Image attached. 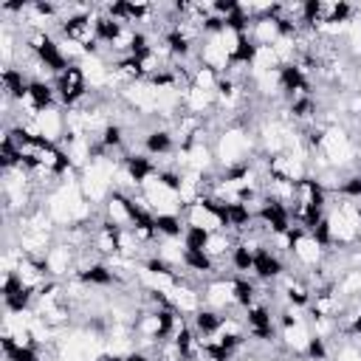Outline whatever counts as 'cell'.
I'll return each instance as SVG.
<instances>
[{
    "label": "cell",
    "mask_w": 361,
    "mask_h": 361,
    "mask_svg": "<svg viewBox=\"0 0 361 361\" xmlns=\"http://www.w3.org/2000/svg\"><path fill=\"white\" fill-rule=\"evenodd\" d=\"M285 274H288L285 259H282L276 251H271L268 245L254 254V276H257L259 282H271V285H274V282H279Z\"/></svg>",
    "instance_id": "obj_5"
},
{
    "label": "cell",
    "mask_w": 361,
    "mask_h": 361,
    "mask_svg": "<svg viewBox=\"0 0 361 361\" xmlns=\"http://www.w3.org/2000/svg\"><path fill=\"white\" fill-rule=\"evenodd\" d=\"M220 76H223V73H217L214 68L195 62V65H192V85H189V87H197V90H212V93H214V87H217Z\"/></svg>",
    "instance_id": "obj_12"
},
{
    "label": "cell",
    "mask_w": 361,
    "mask_h": 361,
    "mask_svg": "<svg viewBox=\"0 0 361 361\" xmlns=\"http://www.w3.org/2000/svg\"><path fill=\"white\" fill-rule=\"evenodd\" d=\"M228 268L234 271V276L254 274V251H248L243 243H234L231 257H228Z\"/></svg>",
    "instance_id": "obj_11"
},
{
    "label": "cell",
    "mask_w": 361,
    "mask_h": 361,
    "mask_svg": "<svg viewBox=\"0 0 361 361\" xmlns=\"http://www.w3.org/2000/svg\"><path fill=\"white\" fill-rule=\"evenodd\" d=\"M209 234H212V231H206V228L186 226V231H183L180 243H183V248H186V251H203V248H206V243H209Z\"/></svg>",
    "instance_id": "obj_13"
},
{
    "label": "cell",
    "mask_w": 361,
    "mask_h": 361,
    "mask_svg": "<svg viewBox=\"0 0 361 361\" xmlns=\"http://www.w3.org/2000/svg\"><path fill=\"white\" fill-rule=\"evenodd\" d=\"M76 279H82V282H85V285H90V288H110V285H116V282H118L116 271H113L104 259H99V262H93V265L82 268V271L76 274Z\"/></svg>",
    "instance_id": "obj_8"
},
{
    "label": "cell",
    "mask_w": 361,
    "mask_h": 361,
    "mask_svg": "<svg viewBox=\"0 0 361 361\" xmlns=\"http://www.w3.org/2000/svg\"><path fill=\"white\" fill-rule=\"evenodd\" d=\"M248 37L254 39L257 48H274L276 39L282 37V31H279V20H274V17H257V20H251Z\"/></svg>",
    "instance_id": "obj_6"
},
{
    "label": "cell",
    "mask_w": 361,
    "mask_h": 361,
    "mask_svg": "<svg viewBox=\"0 0 361 361\" xmlns=\"http://www.w3.org/2000/svg\"><path fill=\"white\" fill-rule=\"evenodd\" d=\"M189 324H192V330L197 333V338L206 341V338H212V336L220 330L223 313H220V310H212V307H200V310L189 319Z\"/></svg>",
    "instance_id": "obj_9"
},
{
    "label": "cell",
    "mask_w": 361,
    "mask_h": 361,
    "mask_svg": "<svg viewBox=\"0 0 361 361\" xmlns=\"http://www.w3.org/2000/svg\"><path fill=\"white\" fill-rule=\"evenodd\" d=\"M180 214H183V223H186V226L206 228V231H217V228H223V223L217 220V214H214V212H209V209L200 203V197H197L195 203H189Z\"/></svg>",
    "instance_id": "obj_7"
},
{
    "label": "cell",
    "mask_w": 361,
    "mask_h": 361,
    "mask_svg": "<svg viewBox=\"0 0 361 361\" xmlns=\"http://www.w3.org/2000/svg\"><path fill=\"white\" fill-rule=\"evenodd\" d=\"M302 358H307V361H330V347H327V338L313 336V338L307 341V350H305V355H302Z\"/></svg>",
    "instance_id": "obj_14"
},
{
    "label": "cell",
    "mask_w": 361,
    "mask_h": 361,
    "mask_svg": "<svg viewBox=\"0 0 361 361\" xmlns=\"http://www.w3.org/2000/svg\"><path fill=\"white\" fill-rule=\"evenodd\" d=\"M155 231L158 240H180L186 231L183 214H155Z\"/></svg>",
    "instance_id": "obj_10"
},
{
    "label": "cell",
    "mask_w": 361,
    "mask_h": 361,
    "mask_svg": "<svg viewBox=\"0 0 361 361\" xmlns=\"http://www.w3.org/2000/svg\"><path fill=\"white\" fill-rule=\"evenodd\" d=\"M54 87H56V99H59V104H62L65 110L79 107V104L87 102V96H90V85H87L85 71H82L79 62H76V65H68V68L54 79Z\"/></svg>",
    "instance_id": "obj_1"
},
{
    "label": "cell",
    "mask_w": 361,
    "mask_h": 361,
    "mask_svg": "<svg viewBox=\"0 0 361 361\" xmlns=\"http://www.w3.org/2000/svg\"><path fill=\"white\" fill-rule=\"evenodd\" d=\"M203 307H212V310H220V313H228L234 310V276H212L206 285H203Z\"/></svg>",
    "instance_id": "obj_3"
},
{
    "label": "cell",
    "mask_w": 361,
    "mask_h": 361,
    "mask_svg": "<svg viewBox=\"0 0 361 361\" xmlns=\"http://www.w3.org/2000/svg\"><path fill=\"white\" fill-rule=\"evenodd\" d=\"M141 147H144V152H147L152 161H155V158L175 155V152H178L175 130H172V127H149V130L141 135Z\"/></svg>",
    "instance_id": "obj_4"
},
{
    "label": "cell",
    "mask_w": 361,
    "mask_h": 361,
    "mask_svg": "<svg viewBox=\"0 0 361 361\" xmlns=\"http://www.w3.org/2000/svg\"><path fill=\"white\" fill-rule=\"evenodd\" d=\"M42 265H45V274L51 279H59L65 282V276H76V265H79V248L65 243V240H56L45 257H42Z\"/></svg>",
    "instance_id": "obj_2"
}]
</instances>
